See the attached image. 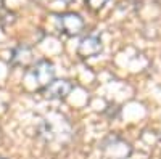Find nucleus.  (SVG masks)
Masks as SVG:
<instances>
[{
	"mask_svg": "<svg viewBox=\"0 0 161 159\" xmlns=\"http://www.w3.org/2000/svg\"><path fill=\"white\" fill-rule=\"evenodd\" d=\"M55 68L50 61H39L29 72L26 74V85L32 90H42L53 82Z\"/></svg>",
	"mask_w": 161,
	"mask_h": 159,
	"instance_id": "nucleus-1",
	"label": "nucleus"
},
{
	"mask_svg": "<svg viewBox=\"0 0 161 159\" xmlns=\"http://www.w3.org/2000/svg\"><path fill=\"white\" fill-rule=\"evenodd\" d=\"M103 151L110 159H127L132 150L129 146V143L114 137V138H110L103 145Z\"/></svg>",
	"mask_w": 161,
	"mask_h": 159,
	"instance_id": "nucleus-2",
	"label": "nucleus"
},
{
	"mask_svg": "<svg viewBox=\"0 0 161 159\" xmlns=\"http://www.w3.org/2000/svg\"><path fill=\"white\" fill-rule=\"evenodd\" d=\"M60 19V28L66 35H77L84 29V19L76 13H64L58 16Z\"/></svg>",
	"mask_w": 161,
	"mask_h": 159,
	"instance_id": "nucleus-3",
	"label": "nucleus"
},
{
	"mask_svg": "<svg viewBox=\"0 0 161 159\" xmlns=\"http://www.w3.org/2000/svg\"><path fill=\"white\" fill-rule=\"evenodd\" d=\"M102 51V40L95 35H87L80 40L79 47H77V53L80 58H90L95 56Z\"/></svg>",
	"mask_w": 161,
	"mask_h": 159,
	"instance_id": "nucleus-4",
	"label": "nucleus"
},
{
	"mask_svg": "<svg viewBox=\"0 0 161 159\" xmlns=\"http://www.w3.org/2000/svg\"><path fill=\"white\" fill-rule=\"evenodd\" d=\"M73 84L66 79H60V81H53L48 87H45V95L48 98H55V100H61L66 98L71 92H73Z\"/></svg>",
	"mask_w": 161,
	"mask_h": 159,
	"instance_id": "nucleus-5",
	"label": "nucleus"
},
{
	"mask_svg": "<svg viewBox=\"0 0 161 159\" xmlns=\"http://www.w3.org/2000/svg\"><path fill=\"white\" fill-rule=\"evenodd\" d=\"M108 0H86V3L89 5V8H92V10H100Z\"/></svg>",
	"mask_w": 161,
	"mask_h": 159,
	"instance_id": "nucleus-6",
	"label": "nucleus"
},
{
	"mask_svg": "<svg viewBox=\"0 0 161 159\" xmlns=\"http://www.w3.org/2000/svg\"><path fill=\"white\" fill-rule=\"evenodd\" d=\"M5 11V7H3V0H0V13Z\"/></svg>",
	"mask_w": 161,
	"mask_h": 159,
	"instance_id": "nucleus-7",
	"label": "nucleus"
}]
</instances>
